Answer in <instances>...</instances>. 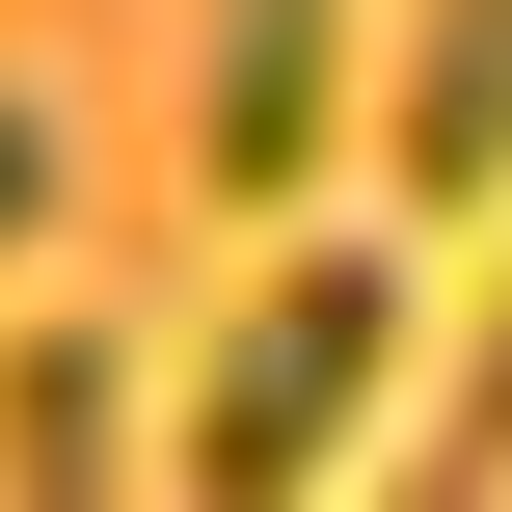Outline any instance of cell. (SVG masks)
Instances as JSON below:
<instances>
[{
	"instance_id": "3",
	"label": "cell",
	"mask_w": 512,
	"mask_h": 512,
	"mask_svg": "<svg viewBox=\"0 0 512 512\" xmlns=\"http://www.w3.org/2000/svg\"><path fill=\"white\" fill-rule=\"evenodd\" d=\"M378 162H405V216L512 189V0H378Z\"/></svg>"
},
{
	"instance_id": "4",
	"label": "cell",
	"mask_w": 512,
	"mask_h": 512,
	"mask_svg": "<svg viewBox=\"0 0 512 512\" xmlns=\"http://www.w3.org/2000/svg\"><path fill=\"white\" fill-rule=\"evenodd\" d=\"M108 459H135V378H108V324H27V351H0V486H27V512H81Z\"/></svg>"
},
{
	"instance_id": "6",
	"label": "cell",
	"mask_w": 512,
	"mask_h": 512,
	"mask_svg": "<svg viewBox=\"0 0 512 512\" xmlns=\"http://www.w3.org/2000/svg\"><path fill=\"white\" fill-rule=\"evenodd\" d=\"M54 189H81V162H54V81H0V270L54 243Z\"/></svg>"
},
{
	"instance_id": "1",
	"label": "cell",
	"mask_w": 512,
	"mask_h": 512,
	"mask_svg": "<svg viewBox=\"0 0 512 512\" xmlns=\"http://www.w3.org/2000/svg\"><path fill=\"white\" fill-rule=\"evenodd\" d=\"M378 378H405V243H297L243 324H216V378H189V486L216 512H270V486H324L351 432H378Z\"/></svg>"
},
{
	"instance_id": "5",
	"label": "cell",
	"mask_w": 512,
	"mask_h": 512,
	"mask_svg": "<svg viewBox=\"0 0 512 512\" xmlns=\"http://www.w3.org/2000/svg\"><path fill=\"white\" fill-rule=\"evenodd\" d=\"M405 486L459 512V486H512V270H486V324H459V405L405 432Z\"/></svg>"
},
{
	"instance_id": "2",
	"label": "cell",
	"mask_w": 512,
	"mask_h": 512,
	"mask_svg": "<svg viewBox=\"0 0 512 512\" xmlns=\"http://www.w3.org/2000/svg\"><path fill=\"white\" fill-rule=\"evenodd\" d=\"M351 81H378V0H216V81H189L216 216H297V189H324V135H351Z\"/></svg>"
}]
</instances>
